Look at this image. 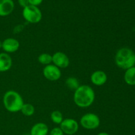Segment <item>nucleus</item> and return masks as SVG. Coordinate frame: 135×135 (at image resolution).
Listing matches in <instances>:
<instances>
[{
	"instance_id": "obj_2",
	"label": "nucleus",
	"mask_w": 135,
	"mask_h": 135,
	"mask_svg": "<svg viewBox=\"0 0 135 135\" xmlns=\"http://www.w3.org/2000/svg\"><path fill=\"white\" fill-rule=\"evenodd\" d=\"M115 63L119 68L123 70L134 67L135 53L129 47H121L116 52Z\"/></svg>"
},
{
	"instance_id": "obj_21",
	"label": "nucleus",
	"mask_w": 135,
	"mask_h": 135,
	"mask_svg": "<svg viewBox=\"0 0 135 135\" xmlns=\"http://www.w3.org/2000/svg\"><path fill=\"white\" fill-rule=\"evenodd\" d=\"M18 3L22 7L25 8L29 5L28 0H18Z\"/></svg>"
},
{
	"instance_id": "obj_25",
	"label": "nucleus",
	"mask_w": 135,
	"mask_h": 135,
	"mask_svg": "<svg viewBox=\"0 0 135 135\" xmlns=\"http://www.w3.org/2000/svg\"><path fill=\"white\" fill-rule=\"evenodd\" d=\"M134 67H135V65H134Z\"/></svg>"
},
{
	"instance_id": "obj_14",
	"label": "nucleus",
	"mask_w": 135,
	"mask_h": 135,
	"mask_svg": "<svg viewBox=\"0 0 135 135\" xmlns=\"http://www.w3.org/2000/svg\"><path fill=\"white\" fill-rule=\"evenodd\" d=\"M124 80L128 85L135 86V67L125 70Z\"/></svg>"
},
{
	"instance_id": "obj_5",
	"label": "nucleus",
	"mask_w": 135,
	"mask_h": 135,
	"mask_svg": "<svg viewBox=\"0 0 135 135\" xmlns=\"http://www.w3.org/2000/svg\"><path fill=\"white\" fill-rule=\"evenodd\" d=\"M80 124L84 129L87 130H94L100 126V119L98 115L95 113H87L81 117Z\"/></svg>"
},
{
	"instance_id": "obj_23",
	"label": "nucleus",
	"mask_w": 135,
	"mask_h": 135,
	"mask_svg": "<svg viewBox=\"0 0 135 135\" xmlns=\"http://www.w3.org/2000/svg\"><path fill=\"white\" fill-rule=\"evenodd\" d=\"M97 135H110V134H108V133H105V132H101V133H98Z\"/></svg>"
},
{
	"instance_id": "obj_22",
	"label": "nucleus",
	"mask_w": 135,
	"mask_h": 135,
	"mask_svg": "<svg viewBox=\"0 0 135 135\" xmlns=\"http://www.w3.org/2000/svg\"><path fill=\"white\" fill-rule=\"evenodd\" d=\"M22 29H23V26H22V25H17V26H15V28L14 32L16 33H17V32L18 33V32H20L22 31Z\"/></svg>"
},
{
	"instance_id": "obj_15",
	"label": "nucleus",
	"mask_w": 135,
	"mask_h": 135,
	"mask_svg": "<svg viewBox=\"0 0 135 135\" xmlns=\"http://www.w3.org/2000/svg\"><path fill=\"white\" fill-rule=\"evenodd\" d=\"M20 112L26 117H30L35 113V108L34 105L29 103H25L21 108Z\"/></svg>"
},
{
	"instance_id": "obj_17",
	"label": "nucleus",
	"mask_w": 135,
	"mask_h": 135,
	"mask_svg": "<svg viewBox=\"0 0 135 135\" xmlns=\"http://www.w3.org/2000/svg\"><path fill=\"white\" fill-rule=\"evenodd\" d=\"M50 118H51V121L54 123L57 124V125H60L63 121V113L59 110H54L53 111L50 115Z\"/></svg>"
},
{
	"instance_id": "obj_12",
	"label": "nucleus",
	"mask_w": 135,
	"mask_h": 135,
	"mask_svg": "<svg viewBox=\"0 0 135 135\" xmlns=\"http://www.w3.org/2000/svg\"><path fill=\"white\" fill-rule=\"evenodd\" d=\"M13 60L9 54L5 52L0 53V72L8 71L12 67Z\"/></svg>"
},
{
	"instance_id": "obj_16",
	"label": "nucleus",
	"mask_w": 135,
	"mask_h": 135,
	"mask_svg": "<svg viewBox=\"0 0 135 135\" xmlns=\"http://www.w3.org/2000/svg\"><path fill=\"white\" fill-rule=\"evenodd\" d=\"M65 84L70 90L74 91L76 90L80 86L78 79L73 76H70V77L67 78L65 80Z\"/></svg>"
},
{
	"instance_id": "obj_11",
	"label": "nucleus",
	"mask_w": 135,
	"mask_h": 135,
	"mask_svg": "<svg viewBox=\"0 0 135 135\" xmlns=\"http://www.w3.org/2000/svg\"><path fill=\"white\" fill-rule=\"evenodd\" d=\"M15 9L13 0H0V17H7L11 14Z\"/></svg>"
},
{
	"instance_id": "obj_19",
	"label": "nucleus",
	"mask_w": 135,
	"mask_h": 135,
	"mask_svg": "<svg viewBox=\"0 0 135 135\" xmlns=\"http://www.w3.org/2000/svg\"><path fill=\"white\" fill-rule=\"evenodd\" d=\"M50 135H64L60 127H54L50 132Z\"/></svg>"
},
{
	"instance_id": "obj_10",
	"label": "nucleus",
	"mask_w": 135,
	"mask_h": 135,
	"mask_svg": "<svg viewBox=\"0 0 135 135\" xmlns=\"http://www.w3.org/2000/svg\"><path fill=\"white\" fill-rule=\"evenodd\" d=\"M108 76L104 71L98 70L92 73L90 76V81L94 85L101 86L106 83Z\"/></svg>"
},
{
	"instance_id": "obj_3",
	"label": "nucleus",
	"mask_w": 135,
	"mask_h": 135,
	"mask_svg": "<svg viewBox=\"0 0 135 135\" xmlns=\"http://www.w3.org/2000/svg\"><path fill=\"white\" fill-rule=\"evenodd\" d=\"M3 104L7 111L11 113H17L21 111L25 102L18 92L15 90H8L3 95Z\"/></svg>"
},
{
	"instance_id": "obj_24",
	"label": "nucleus",
	"mask_w": 135,
	"mask_h": 135,
	"mask_svg": "<svg viewBox=\"0 0 135 135\" xmlns=\"http://www.w3.org/2000/svg\"><path fill=\"white\" fill-rule=\"evenodd\" d=\"M2 48V42L0 40V49Z\"/></svg>"
},
{
	"instance_id": "obj_1",
	"label": "nucleus",
	"mask_w": 135,
	"mask_h": 135,
	"mask_svg": "<svg viewBox=\"0 0 135 135\" xmlns=\"http://www.w3.org/2000/svg\"><path fill=\"white\" fill-rule=\"evenodd\" d=\"M73 100L76 106L79 108H88L95 100L94 90L88 85H80L74 92Z\"/></svg>"
},
{
	"instance_id": "obj_4",
	"label": "nucleus",
	"mask_w": 135,
	"mask_h": 135,
	"mask_svg": "<svg viewBox=\"0 0 135 135\" xmlns=\"http://www.w3.org/2000/svg\"><path fill=\"white\" fill-rule=\"evenodd\" d=\"M22 17L26 22L31 24H36L42 20V13L38 7L28 5L23 8Z\"/></svg>"
},
{
	"instance_id": "obj_9",
	"label": "nucleus",
	"mask_w": 135,
	"mask_h": 135,
	"mask_svg": "<svg viewBox=\"0 0 135 135\" xmlns=\"http://www.w3.org/2000/svg\"><path fill=\"white\" fill-rule=\"evenodd\" d=\"M20 47V43L17 39L8 38L2 42V49L7 54H12L18 51Z\"/></svg>"
},
{
	"instance_id": "obj_7",
	"label": "nucleus",
	"mask_w": 135,
	"mask_h": 135,
	"mask_svg": "<svg viewBox=\"0 0 135 135\" xmlns=\"http://www.w3.org/2000/svg\"><path fill=\"white\" fill-rule=\"evenodd\" d=\"M43 75L47 80L56 81L61 76V71L60 69L51 63L45 66L43 69Z\"/></svg>"
},
{
	"instance_id": "obj_8",
	"label": "nucleus",
	"mask_w": 135,
	"mask_h": 135,
	"mask_svg": "<svg viewBox=\"0 0 135 135\" xmlns=\"http://www.w3.org/2000/svg\"><path fill=\"white\" fill-rule=\"evenodd\" d=\"M52 63L61 69H65L69 67L70 60L67 55L61 51H57L52 55Z\"/></svg>"
},
{
	"instance_id": "obj_20",
	"label": "nucleus",
	"mask_w": 135,
	"mask_h": 135,
	"mask_svg": "<svg viewBox=\"0 0 135 135\" xmlns=\"http://www.w3.org/2000/svg\"><path fill=\"white\" fill-rule=\"evenodd\" d=\"M29 5H34V6L38 7L42 3L43 0H28Z\"/></svg>"
},
{
	"instance_id": "obj_13",
	"label": "nucleus",
	"mask_w": 135,
	"mask_h": 135,
	"mask_svg": "<svg viewBox=\"0 0 135 135\" xmlns=\"http://www.w3.org/2000/svg\"><path fill=\"white\" fill-rule=\"evenodd\" d=\"M49 128L44 123H37L32 127L30 135H47Z\"/></svg>"
},
{
	"instance_id": "obj_18",
	"label": "nucleus",
	"mask_w": 135,
	"mask_h": 135,
	"mask_svg": "<svg viewBox=\"0 0 135 135\" xmlns=\"http://www.w3.org/2000/svg\"><path fill=\"white\" fill-rule=\"evenodd\" d=\"M38 61L40 64L48 65L52 63V55L47 53H43L38 56Z\"/></svg>"
},
{
	"instance_id": "obj_6",
	"label": "nucleus",
	"mask_w": 135,
	"mask_h": 135,
	"mask_svg": "<svg viewBox=\"0 0 135 135\" xmlns=\"http://www.w3.org/2000/svg\"><path fill=\"white\" fill-rule=\"evenodd\" d=\"M61 129L63 133L67 135H73L76 134L79 129V125L77 121L74 119H64L60 124Z\"/></svg>"
}]
</instances>
